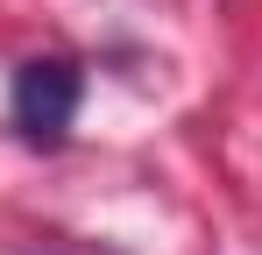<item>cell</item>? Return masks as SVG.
I'll return each instance as SVG.
<instances>
[{"mask_svg": "<svg viewBox=\"0 0 262 255\" xmlns=\"http://www.w3.org/2000/svg\"><path fill=\"white\" fill-rule=\"evenodd\" d=\"M78 64H64V57H36V64H21L14 71V128L36 142V149H57L71 121H78Z\"/></svg>", "mask_w": 262, "mask_h": 255, "instance_id": "1", "label": "cell"}]
</instances>
